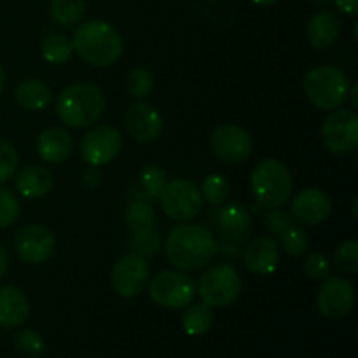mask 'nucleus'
<instances>
[{
    "mask_svg": "<svg viewBox=\"0 0 358 358\" xmlns=\"http://www.w3.org/2000/svg\"><path fill=\"white\" fill-rule=\"evenodd\" d=\"M168 262L178 271H198L219 252V243L208 227L184 222L170 231L164 243Z\"/></svg>",
    "mask_w": 358,
    "mask_h": 358,
    "instance_id": "obj_1",
    "label": "nucleus"
},
{
    "mask_svg": "<svg viewBox=\"0 0 358 358\" xmlns=\"http://www.w3.org/2000/svg\"><path fill=\"white\" fill-rule=\"evenodd\" d=\"M73 51L93 66L114 65L124 51L121 34L110 23L101 20L84 21L72 37Z\"/></svg>",
    "mask_w": 358,
    "mask_h": 358,
    "instance_id": "obj_2",
    "label": "nucleus"
},
{
    "mask_svg": "<svg viewBox=\"0 0 358 358\" xmlns=\"http://www.w3.org/2000/svg\"><path fill=\"white\" fill-rule=\"evenodd\" d=\"M105 96L93 83H77L65 87L56 98V114L70 128H90L101 117Z\"/></svg>",
    "mask_w": 358,
    "mask_h": 358,
    "instance_id": "obj_3",
    "label": "nucleus"
},
{
    "mask_svg": "<svg viewBox=\"0 0 358 358\" xmlns=\"http://www.w3.org/2000/svg\"><path fill=\"white\" fill-rule=\"evenodd\" d=\"M304 93L308 100L320 110H336L343 107L350 96L348 76L334 65H320L311 69L304 77Z\"/></svg>",
    "mask_w": 358,
    "mask_h": 358,
    "instance_id": "obj_4",
    "label": "nucleus"
},
{
    "mask_svg": "<svg viewBox=\"0 0 358 358\" xmlns=\"http://www.w3.org/2000/svg\"><path fill=\"white\" fill-rule=\"evenodd\" d=\"M252 191H254L257 205L273 210L280 208L289 201L294 189L292 173L282 161L269 157L261 161L254 168L250 177Z\"/></svg>",
    "mask_w": 358,
    "mask_h": 358,
    "instance_id": "obj_5",
    "label": "nucleus"
},
{
    "mask_svg": "<svg viewBox=\"0 0 358 358\" xmlns=\"http://www.w3.org/2000/svg\"><path fill=\"white\" fill-rule=\"evenodd\" d=\"M241 289H243V282H241L240 273L236 271V268L224 262L203 273L196 292L208 306L226 308L240 297Z\"/></svg>",
    "mask_w": 358,
    "mask_h": 358,
    "instance_id": "obj_6",
    "label": "nucleus"
},
{
    "mask_svg": "<svg viewBox=\"0 0 358 358\" xmlns=\"http://www.w3.org/2000/svg\"><path fill=\"white\" fill-rule=\"evenodd\" d=\"M159 203L170 219L187 222L199 215L203 208L201 189L187 178L166 182L161 191Z\"/></svg>",
    "mask_w": 358,
    "mask_h": 358,
    "instance_id": "obj_7",
    "label": "nucleus"
},
{
    "mask_svg": "<svg viewBox=\"0 0 358 358\" xmlns=\"http://www.w3.org/2000/svg\"><path fill=\"white\" fill-rule=\"evenodd\" d=\"M196 285L191 276L182 271H161L150 280L149 296L157 306L185 308L194 301Z\"/></svg>",
    "mask_w": 358,
    "mask_h": 358,
    "instance_id": "obj_8",
    "label": "nucleus"
},
{
    "mask_svg": "<svg viewBox=\"0 0 358 358\" xmlns=\"http://www.w3.org/2000/svg\"><path fill=\"white\" fill-rule=\"evenodd\" d=\"M324 143L332 154L346 156L358 145V115L355 108H336L322 128Z\"/></svg>",
    "mask_w": 358,
    "mask_h": 358,
    "instance_id": "obj_9",
    "label": "nucleus"
},
{
    "mask_svg": "<svg viewBox=\"0 0 358 358\" xmlns=\"http://www.w3.org/2000/svg\"><path fill=\"white\" fill-rule=\"evenodd\" d=\"M121 149L122 136L114 126H94L80 140V156L87 164L94 168L114 161L121 152Z\"/></svg>",
    "mask_w": 358,
    "mask_h": 358,
    "instance_id": "obj_10",
    "label": "nucleus"
},
{
    "mask_svg": "<svg viewBox=\"0 0 358 358\" xmlns=\"http://www.w3.org/2000/svg\"><path fill=\"white\" fill-rule=\"evenodd\" d=\"M149 262L136 254H128L119 259L110 273L112 289L117 296L131 299L140 296L149 283Z\"/></svg>",
    "mask_w": 358,
    "mask_h": 358,
    "instance_id": "obj_11",
    "label": "nucleus"
},
{
    "mask_svg": "<svg viewBox=\"0 0 358 358\" xmlns=\"http://www.w3.org/2000/svg\"><path fill=\"white\" fill-rule=\"evenodd\" d=\"M322 315L331 320H341L355 306V287L341 276H325L317 294Z\"/></svg>",
    "mask_w": 358,
    "mask_h": 358,
    "instance_id": "obj_12",
    "label": "nucleus"
},
{
    "mask_svg": "<svg viewBox=\"0 0 358 358\" xmlns=\"http://www.w3.org/2000/svg\"><path fill=\"white\" fill-rule=\"evenodd\" d=\"M210 145L219 159L231 164H240L247 161L254 149L250 133L236 124H222L213 129Z\"/></svg>",
    "mask_w": 358,
    "mask_h": 358,
    "instance_id": "obj_13",
    "label": "nucleus"
},
{
    "mask_svg": "<svg viewBox=\"0 0 358 358\" xmlns=\"http://www.w3.org/2000/svg\"><path fill=\"white\" fill-rule=\"evenodd\" d=\"M14 248L21 261L27 264H44L55 254L56 238L48 227L30 224L16 233Z\"/></svg>",
    "mask_w": 358,
    "mask_h": 358,
    "instance_id": "obj_14",
    "label": "nucleus"
},
{
    "mask_svg": "<svg viewBox=\"0 0 358 358\" xmlns=\"http://www.w3.org/2000/svg\"><path fill=\"white\" fill-rule=\"evenodd\" d=\"M217 226H219V231L222 233L226 248H233L234 254L238 252V247L247 243V240L252 234V229H254L250 212L243 205H240V203H229V205L224 206L219 212Z\"/></svg>",
    "mask_w": 358,
    "mask_h": 358,
    "instance_id": "obj_15",
    "label": "nucleus"
},
{
    "mask_svg": "<svg viewBox=\"0 0 358 358\" xmlns=\"http://www.w3.org/2000/svg\"><path fill=\"white\" fill-rule=\"evenodd\" d=\"M290 212L297 222L304 224V226H318L331 217L332 201L327 192H324L322 189H303L292 199Z\"/></svg>",
    "mask_w": 358,
    "mask_h": 358,
    "instance_id": "obj_16",
    "label": "nucleus"
},
{
    "mask_svg": "<svg viewBox=\"0 0 358 358\" xmlns=\"http://www.w3.org/2000/svg\"><path fill=\"white\" fill-rule=\"evenodd\" d=\"M124 124L133 138L149 143L159 138V135L163 133V115L150 103L138 101L128 108Z\"/></svg>",
    "mask_w": 358,
    "mask_h": 358,
    "instance_id": "obj_17",
    "label": "nucleus"
},
{
    "mask_svg": "<svg viewBox=\"0 0 358 358\" xmlns=\"http://www.w3.org/2000/svg\"><path fill=\"white\" fill-rule=\"evenodd\" d=\"M280 262V247L275 238L261 236L252 240L243 252V264L257 276H268L275 273Z\"/></svg>",
    "mask_w": 358,
    "mask_h": 358,
    "instance_id": "obj_18",
    "label": "nucleus"
},
{
    "mask_svg": "<svg viewBox=\"0 0 358 358\" xmlns=\"http://www.w3.org/2000/svg\"><path fill=\"white\" fill-rule=\"evenodd\" d=\"M73 150V138L65 128L52 126L44 129L37 138V154L44 163L59 164L69 159Z\"/></svg>",
    "mask_w": 358,
    "mask_h": 358,
    "instance_id": "obj_19",
    "label": "nucleus"
},
{
    "mask_svg": "<svg viewBox=\"0 0 358 358\" xmlns=\"http://www.w3.org/2000/svg\"><path fill=\"white\" fill-rule=\"evenodd\" d=\"M30 303L23 290L14 285L0 289V327L16 329L28 320Z\"/></svg>",
    "mask_w": 358,
    "mask_h": 358,
    "instance_id": "obj_20",
    "label": "nucleus"
},
{
    "mask_svg": "<svg viewBox=\"0 0 358 358\" xmlns=\"http://www.w3.org/2000/svg\"><path fill=\"white\" fill-rule=\"evenodd\" d=\"M341 34V21L332 10H320L313 14L308 23L306 35L315 49H327L338 41Z\"/></svg>",
    "mask_w": 358,
    "mask_h": 358,
    "instance_id": "obj_21",
    "label": "nucleus"
},
{
    "mask_svg": "<svg viewBox=\"0 0 358 358\" xmlns=\"http://www.w3.org/2000/svg\"><path fill=\"white\" fill-rule=\"evenodd\" d=\"M52 185H55V178H52L51 171L44 166H37V164L24 166L16 175V189L23 198H44L51 192Z\"/></svg>",
    "mask_w": 358,
    "mask_h": 358,
    "instance_id": "obj_22",
    "label": "nucleus"
},
{
    "mask_svg": "<svg viewBox=\"0 0 358 358\" xmlns=\"http://www.w3.org/2000/svg\"><path fill=\"white\" fill-rule=\"evenodd\" d=\"M14 98L17 105L27 110H44L51 103L52 91L45 83L38 79H27L21 80L14 90Z\"/></svg>",
    "mask_w": 358,
    "mask_h": 358,
    "instance_id": "obj_23",
    "label": "nucleus"
},
{
    "mask_svg": "<svg viewBox=\"0 0 358 358\" xmlns=\"http://www.w3.org/2000/svg\"><path fill=\"white\" fill-rule=\"evenodd\" d=\"M166 184V171L156 164H149L142 170L136 185V199L147 201L152 205L154 201H159L161 191Z\"/></svg>",
    "mask_w": 358,
    "mask_h": 358,
    "instance_id": "obj_24",
    "label": "nucleus"
},
{
    "mask_svg": "<svg viewBox=\"0 0 358 358\" xmlns=\"http://www.w3.org/2000/svg\"><path fill=\"white\" fill-rule=\"evenodd\" d=\"M126 224H128L131 236L156 231V213H154L150 203L135 199L126 212Z\"/></svg>",
    "mask_w": 358,
    "mask_h": 358,
    "instance_id": "obj_25",
    "label": "nucleus"
},
{
    "mask_svg": "<svg viewBox=\"0 0 358 358\" xmlns=\"http://www.w3.org/2000/svg\"><path fill=\"white\" fill-rule=\"evenodd\" d=\"M215 315H213L212 306L205 303L192 304L182 315V325L189 336H203L212 329Z\"/></svg>",
    "mask_w": 358,
    "mask_h": 358,
    "instance_id": "obj_26",
    "label": "nucleus"
},
{
    "mask_svg": "<svg viewBox=\"0 0 358 358\" xmlns=\"http://www.w3.org/2000/svg\"><path fill=\"white\" fill-rule=\"evenodd\" d=\"M51 20L62 28H73L84 14V0H51L49 3Z\"/></svg>",
    "mask_w": 358,
    "mask_h": 358,
    "instance_id": "obj_27",
    "label": "nucleus"
},
{
    "mask_svg": "<svg viewBox=\"0 0 358 358\" xmlns=\"http://www.w3.org/2000/svg\"><path fill=\"white\" fill-rule=\"evenodd\" d=\"M42 56L48 63L52 65H62L69 62L73 55V45L70 38H66L62 34H51L42 41Z\"/></svg>",
    "mask_w": 358,
    "mask_h": 358,
    "instance_id": "obj_28",
    "label": "nucleus"
},
{
    "mask_svg": "<svg viewBox=\"0 0 358 358\" xmlns=\"http://www.w3.org/2000/svg\"><path fill=\"white\" fill-rule=\"evenodd\" d=\"M229 182L219 173H212L208 177H205L201 185V194L203 199L210 203L213 206H220L226 203V199L229 198Z\"/></svg>",
    "mask_w": 358,
    "mask_h": 358,
    "instance_id": "obj_29",
    "label": "nucleus"
},
{
    "mask_svg": "<svg viewBox=\"0 0 358 358\" xmlns=\"http://www.w3.org/2000/svg\"><path fill=\"white\" fill-rule=\"evenodd\" d=\"M334 266L341 273L346 275H355L358 271V243L355 240L343 241L334 252Z\"/></svg>",
    "mask_w": 358,
    "mask_h": 358,
    "instance_id": "obj_30",
    "label": "nucleus"
},
{
    "mask_svg": "<svg viewBox=\"0 0 358 358\" xmlns=\"http://www.w3.org/2000/svg\"><path fill=\"white\" fill-rule=\"evenodd\" d=\"M154 77L147 69H133L126 77V90L133 98H147L152 93Z\"/></svg>",
    "mask_w": 358,
    "mask_h": 358,
    "instance_id": "obj_31",
    "label": "nucleus"
},
{
    "mask_svg": "<svg viewBox=\"0 0 358 358\" xmlns=\"http://www.w3.org/2000/svg\"><path fill=\"white\" fill-rule=\"evenodd\" d=\"M280 238H282L283 250L289 257H301L310 248V238H308L306 231L297 226H290Z\"/></svg>",
    "mask_w": 358,
    "mask_h": 358,
    "instance_id": "obj_32",
    "label": "nucleus"
},
{
    "mask_svg": "<svg viewBox=\"0 0 358 358\" xmlns=\"http://www.w3.org/2000/svg\"><path fill=\"white\" fill-rule=\"evenodd\" d=\"M21 215V203L7 189L0 187V229L13 226Z\"/></svg>",
    "mask_w": 358,
    "mask_h": 358,
    "instance_id": "obj_33",
    "label": "nucleus"
},
{
    "mask_svg": "<svg viewBox=\"0 0 358 358\" xmlns=\"http://www.w3.org/2000/svg\"><path fill=\"white\" fill-rule=\"evenodd\" d=\"M14 346H16V350L21 355L28 358L41 357L45 350L44 338L35 331L20 332V334L16 336V339H14Z\"/></svg>",
    "mask_w": 358,
    "mask_h": 358,
    "instance_id": "obj_34",
    "label": "nucleus"
},
{
    "mask_svg": "<svg viewBox=\"0 0 358 358\" xmlns=\"http://www.w3.org/2000/svg\"><path fill=\"white\" fill-rule=\"evenodd\" d=\"M17 152L13 143L0 140V185L9 182L16 175Z\"/></svg>",
    "mask_w": 358,
    "mask_h": 358,
    "instance_id": "obj_35",
    "label": "nucleus"
},
{
    "mask_svg": "<svg viewBox=\"0 0 358 358\" xmlns=\"http://www.w3.org/2000/svg\"><path fill=\"white\" fill-rule=\"evenodd\" d=\"M131 247L133 254L140 255V257H154V255L159 252L161 248V236L156 231H150V233L138 234V236H131Z\"/></svg>",
    "mask_w": 358,
    "mask_h": 358,
    "instance_id": "obj_36",
    "label": "nucleus"
},
{
    "mask_svg": "<svg viewBox=\"0 0 358 358\" xmlns=\"http://www.w3.org/2000/svg\"><path fill=\"white\" fill-rule=\"evenodd\" d=\"M329 271H331V262L320 252L308 255V259L304 261V273L311 280H324L329 275Z\"/></svg>",
    "mask_w": 358,
    "mask_h": 358,
    "instance_id": "obj_37",
    "label": "nucleus"
},
{
    "mask_svg": "<svg viewBox=\"0 0 358 358\" xmlns=\"http://www.w3.org/2000/svg\"><path fill=\"white\" fill-rule=\"evenodd\" d=\"M264 226L271 234L282 236V234L292 226V219H290L289 213L282 212L280 208H273L264 215Z\"/></svg>",
    "mask_w": 358,
    "mask_h": 358,
    "instance_id": "obj_38",
    "label": "nucleus"
},
{
    "mask_svg": "<svg viewBox=\"0 0 358 358\" xmlns=\"http://www.w3.org/2000/svg\"><path fill=\"white\" fill-rule=\"evenodd\" d=\"M338 10L348 16H355L358 13V0H334Z\"/></svg>",
    "mask_w": 358,
    "mask_h": 358,
    "instance_id": "obj_39",
    "label": "nucleus"
},
{
    "mask_svg": "<svg viewBox=\"0 0 358 358\" xmlns=\"http://www.w3.org/2000/svg\"><path fill=\"white\" fill-rule=\"evenodd\" d=\"M100 177H101V175L98 173L96 170H94V166H91L90 170L84 173V184H86L90 189L96 187V185L100 184Z\"/></svg>",
    "mask_w": 358,
    "mask_h": 358,
    "instance_id": "obj_40",
    "label": "nucleus"
},
{
    "mask_svg": "<svg viewBox=\"0 0 358 358\" xmlns=\"http://www.w3.org/2000/svg\"><path fill=\"white\" fill-rule=\"evenodd\" d=\"M7 266H9V255H7L6 248H3L2 245H0V280H2L3 276H6Z\"/></svg>",
    "mask_w": 358,
    "mask_h": 358,
    "instance_id": "obj_41",
    "label": "nucleus"
},
{
    "mask_svg": "<svg viewBox=\"0 0 358 358\" xmlns=\"http://www.w3.org/2000/svg\"><path fill=\"white\" fill-rule=\"evenodd\" d=\"M6 80H7L6 70H3V66L0 65V96H2L3 90H6Z\"/></svg>",
    "mask_w": 358,
    "mask_h": 358,
    "instance_id": "obj_42",
    "label": "nucleus"
},
{
    "mask_svg": "<svg viewBox=\"0 0 358 358\" xmlns=\"http://www.w3.org/2000/svg\"><path fill=\"white\" fill-rule=\"evenodd\" d=\"M250 2H254L255 6H273V3H276L278 0H250Z\"/></svg>",
    "mask_w": 358,
    "mask_h": 358,
    "instance_id": "obj_43",
    "label": "nucleus"
},
{
    "mask_svg": "<svg viewBox=\"0 0 358 358\" xmlns=\"http://www.w3.org/2000/svg\"><path fill=\"white\" fill-rule=\"evenodd\" d=\"M350 94H352V101H353V108L357 107V84H353L352 87H350Z\"/></svg>",
    "mask_w": 358,
    "mask_h": 358,
    "instance_id": "obj_44",
    "label": "nucleus"
},
{
    "mask_svg": "<svg viewBox=\"0 0 358 358\" xmlns=\"http://www.w3.org/2000/svg\"><path fill=\"white\" fill-rule=\"evenodd\" d=\"M315 3H318V6H325V3H329L331 0H313Z\"/></svg>",
    "mask_w": 358,
    "mask_h": 358,
    "instance_id": "obj_45",
    "label": "nucleus"
}]
</instances>
